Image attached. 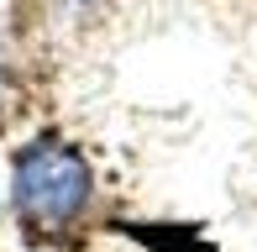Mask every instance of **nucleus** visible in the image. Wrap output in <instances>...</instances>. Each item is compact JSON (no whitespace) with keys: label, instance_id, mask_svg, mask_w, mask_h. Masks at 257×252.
<instances>
[{"label":"nucleus","instance_id":"nucleus-1","mask_svg":"<svg viewBox=\"0 0 257 252\" xmlns=\"http://www.w3.org/2000/svg\"><path fill=\"white\" fill-rule=\"evenodd\" d=\"M95 200V168L63 137H37L11 163V205L32 226H68Z\"/></svg>","mask_w":257,"mask_h":252}]
</instances>
